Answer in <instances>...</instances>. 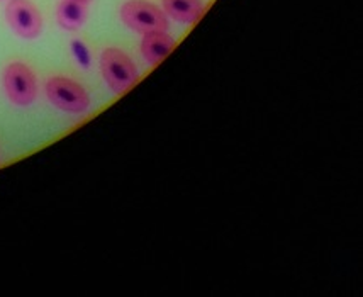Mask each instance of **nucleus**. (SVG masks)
<instances>
[{"label": "nucleus", "mask_w": 363, "mask_h": 297, "mask_svg": "<svg viewBox=\"0 0 363 297\" xmlns=\"http://www.w3.org/2000/svg\"><path fill=\"white\" fill-rule=\"evenodd\" d=\"M77 2H82V4H87V6H89V4H90V2H92V0H77Z\"/></svg>", "instance_id": "9"}, {"label": "nucleus", "mask_w": 363, "mask_h": 297, "mask_svg": "<svg viewBox=\"0 0 363 297\" xmlns=\"http://www.w3.org/2000/svg\"><path fill=\"white\" fill-rule=\"evenodd\" d=\"M162 6L168 19H174L180 24L197 23L206 11L202 0H162Z\"/></svg>", "instance_id": "7"}, {"label": "nucleus", "mask_w": 363, "mask_h": 297, "mask_svg": "<svg viewBox=\"0 0 363 297\" xmlns=\"http://www.w3.org/2000/svg\"><path fill=\"white\" fill-rule=\"evenodd\" d=\"M2 87L14 106H31L38 97L36 73L24 62L9 63L2 72Z\"/></svg>", "instance_id": "4"}, {"label": "nucleus", "mask_w": 363, "mask_h": 297, "mask_svg": "<svg viewBox=\"0 0 363 297\" xmlns=\"http://www.w3.org/2000/svg\"><path fill=\"white\" fill-rule=\"evenodd\" d=\"M6 21L23 40H36L43 33V16L33 0H9Z\"/></svg>", "instance_id": "5"}, {"label": "nucleus", "mask_w": 363, "mask_h": 297, "mask_svg": "<svg viewBox=\"0 0 363 297\" xmlns=\"http://www.w3.org/2000/svg\"><path fill=\"white\" fill-rule=\"evenodd\" d=\"M175 45V40L167 31H153L143 34L140 51L150 65H158L172 53Z\"/></svg>", "instance_id": "6"}, {"label": "nucleus", "mask_w": 363, "mask_h": 297, "mask_svg": "<svg viewBox=\"0 0 363 297\" xmlns=\"http://www.w3.org/2000/svg\"><path fill=\"white\" fill-rule=\"evenodd\" d=\"M119 16L126 28L140 34L167 31L170 26L163 9L150 0H126L119 9Z\"/></svg>", "instance_id": "3"}, {"label": "nucleus", "mask_w": 363, "mask_h": 297, "mask_svg": "<svg viewBox=\"0 0 363 297\" xmlns=\"http://www.w3.org/2000/svg\"><path fill=\"white\" fill-rule=\"evenodd\" d=\"M45 92L48 101L63 113L84 114L90 107V96L84 85L68 77H50L45 84Z\"/></svg>", "instance_id": "2"}, {"label": "nucleus", "mask_w": 363, "mask_h": 297, "mask_svg": "<svg viewBox=\"0 0 363 297\" xmlns=\"http://www.w3.org/2000/svg\"><path fill=\"white\" fill-rule=\"evenodd\" d=\"M89 9L87 4L77 0H62L56 7V23L65 31H79L87 23Z\"/></svg>", "instance_id": "8"}, {"label": "nucleus", "mask_w": 363, "mask_h": 297, "mask_svg": "<svg viewBox=\"0 0 363 297\" xmlns=\"http://www.w3.org/2000/svg\"><path fill=\"white\" fill-rule=\"evenodd\" d=\"M101 73L114 94H124L140 80L136 63L121 48H106L101 53Z\"/></svg>", "instance_id": "1"}]
</instances>
